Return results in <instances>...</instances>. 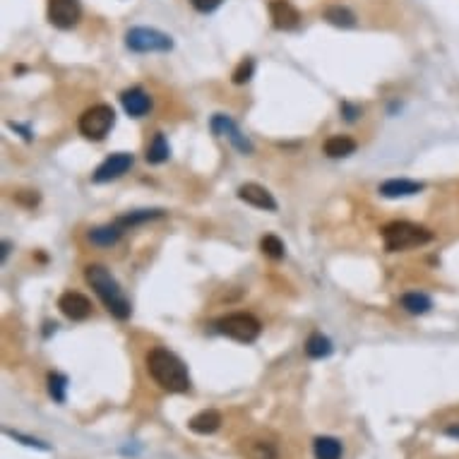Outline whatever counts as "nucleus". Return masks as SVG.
Returning <instances> with one entry per match:
<instances>
[{
    "label": "nucleus",
    "mask_w": 459,
    "mask_h": 459,
    "mask_svg": "<svg viewBox=\"0 0 459 459\" xmlns=\"http://www.w3.org/2000/svg\"><path fill=\"white\" fill-rule=\"evenodd\" d=\"M147 373L149 377L161 387V390L171 392V394H185L190 392V375H188V365L173 351H168L164 346H154L147 353Z\"/></svg>",
    "instance_id": "obj_1"
},
{
    "label": "nucleus",
    "mask_w": 459,
    "mask_h": 459,
    "mask_svg": "<svg viewBox=\"0 0 459 459\" xmlns=\"http://www.w3.org/2000/svg\"><path fill=\"white\" fill-rule=\"evenodd\" d=\"M84 279H87V284L94 289V294L99 296V301L103 303V308L111 313L115 320H127V317H130V313H132L130 301L125 298L123 289H120V284L115 282V277L108 272V267L96 265V263L87 265Z\"/></svg>",
    "instance_id": "obj_2"
},
{
    "label": "nucleus",
    "mask_w": 459,
    "mask_h": 459,
    "mask_svg": "<svg viewBox=\"0 0 459 459\" xmlns=\"http://www.w3.org/2000/svg\"><path fill=\"white\" fill-rule=\"evenodd\" d=\"M382 243H385L387 253H402L411 251V248H421L428 246L433 241V231L426 229L421 224H411V222H390L382 226L380 231Z\"/></svg>",
    "instance_id": "obj_3"
},
{
    "label": "nucleus",
    "mask_w": 459,
    "mask_h": 459,
    "mask_svg": "<svg viewBox=\"0 0 459 459\" xmlns=\"http://www.w3.org/2000/svg\"><path fill=\"white\" fill-rule=\"evenodd\" d=\"M217 332L234 341H241V344H253L263 332V322L251 313H231V315L217 320Z\"/></svg>",
    "instance_id": "obj_4"
},
{
    "label": "nucleus",
    "mask_w": 459,
    "mask_h": 459,
    "mask_svg": "<svg viewBox=\"0 0 459 459\" xmlns=\"http://www.w3.org/2000/svg\"><path fill=\"white\" fill-rule=\"evenodd\" d=\"M113 125H115V111L108 103H96V106L87 108L77 120L80 135L84 139H92V142H101L111 132Z\"/></svg>",
    "instance_id": "obj_5"
},
{
    "label": "nucleus",
    "mask_w": 459,
    "mask_h": 459,
    "mask_svg": "<svg viewBox=\"0 0 459 459\" xmlns=\"http://www.w3.org/2000/svg\"><path fill=\"white\" fill-rule=\"evenodd\" d=\"M125 46L135 54H166L173 49V39L154 27H132L125 34Z\"/></svg>",
    "instance_id": "obj_6"
},
{
    "label": "nucleus",
    "mask_w": 459,
    "mask_h": 459,
    "mask_svg": "<svg viewBox=\"0 0 459 459\" xmlns=\"http://www.w3.org/2000/svg\"><path fill=\"white\" fill-rule=\"evenodd\" d=\"M46 17L56 29H73L82 20V3L80 0H49Z\"/></svg>",
    "instance_id": "obj_7"
},
{
    "label": "nucleus",
    "mask_w": 459,
    "mask_h": 459,
    "mask_svg": "<svg viewBox=\"0 0 459 459\" xmlns=\"http://www.w3.org/2000/svg\"><path fill=\"white\" fill-rule=\"evenodd\" d=\"M132 164H135V156H132L130 152H115L111 156H106V159L96 166V171L92 173V181L94 183L115 181V178L125 176V173L132 168Z\"/></svg>",
    "instance_id": "obj_8"
},
{
    "label": "nucleus",
    "mask_w": 459,
    "mask_h": 459,
    "mask_svg": "<svg viewBox=\"0 0 459 459\" xmlns=\"http://www.w3.org/2000/svg\"><path fill=\"white\" fill-rule=\"evenodd\" d=\"M209 127H212L214 135L229 139V142L234 144V147H236L241 154H253V152H255L253 142H251V139H248L246 135H243L241 130H238V125L229 118V115H224V113L212 115V120H209Z\"/></svg>",
    "instance_id": "obj_9"
},
{
    "label": "nucleus",
    "mask_w": 459,
    "mask_h": 459,
    "mask_svg": "<svg viewBox=\"0 0 459 459\" xmlns=\"http://www.w3.org/2000/svg\"><path fill=\"white\" fill-rule=\"evenodd\" d=\"M241 452L248 459H279V445L270 433H258L241 440Z\"/></svg>",
    "instance_id": "obj_10"
},
{
    "label": "nucleus",
    "mask_w": 459,
    "mask_h": 459,
    "mask_svg": "<svg viewBox=\"0 0 459 459\" xmlns=\"http://www.w3.org/2000/svg\"><path fill=\"white\" fill-rule=\"evenodd\" d=\"M58 308L73 322H82L92 315V301L80 291H65L58 298Z\"/></svg>",
    "instance_id": "obj_11"
},
{
    "label": "nucleus",
    "mask_w": 459,
    "mask_h": 459,
    "mask_svg": "<svg viewBox=\"0 0 459 459\" xmlns=\"http://www.w3.org/2000/svg\"><path fill=\"white\" fill-rule=\"evenodd\" d=\"M238 200L246 202L255 209H265V212H277V200L265 185H258V183H246L238 188Z\"/></svg>",
    "instance_id": "obj_12"
},
{
    "label": "nucleus",
    "mask_w": 459,
    "mask_h": 459,
    "mask_svg": "<svg viewBox=\"0 0 459 459\" xmlns=\"http://www.w3.org/2000/svg\"><path fill=\"white\" fill-rule=\"evenodd\" d=\"M270 17H272V25L282 29V32H291V29L301 25V13L291 0H272Z\"/></svg>",
    "instance_id": "obj_13"
},
{
    "label": "nucleus",
    "mask_w": 459,
    "mask_h": 459,
    "mask_svg": "<svg viewBox=\"0 0 459 459\" xmlns=\"http://www.w3.org/2000/svg\"><path fill=\"white\" fill-rule=\"evenodd\" d=\"M120 106L125 108L127 115L132 118H142L152 108V96L142 89V87H130V89L120 92Z\"/></svg>",
    "instance_id": "obj_14"
},
{
    "label": "nucleus",
    "mask_w": 459,
    "mask_h": 459,
    "mask_svg": "<svg viewBox=\"0 0 459 459\" xmlns=\"http://www.w3.org/2000/svg\"><path fill=\"white\" fill-rule=\"evenodd\" d=\"M426 188L421 181H409V178H390V181L380 183L377 193L387 200H397V197H411V195H418L421 190Z\"/></svg>",
    "instance_id": "obj_15"
},
{
    "label": "nucleus",
    "mask_w": 459,
    "mask_h": 459,
    "mask_svg": "<svg viewBox=\"0 0 459 459\" xmlns=\"http://www.w3.org/2000/svg\"><path fill=\"white\" fill-rule=\"evenodd\" d=\"M222 421L224 418L217 409H205V411H200V414H195L193 418H190L188 428L197 435H212L222 428Z\"/></svg>",
    "instance_id": "obj_16"
},
{
    "label": "nucleus",
    "mask_w": 459,
    "mask_h": 459,
    "mask_svg": "<svg viewBox=\"0 0 459 459\" xmlns=\"http://www.w3.org/2000/svg\"><path fill=\"white\" fill-rule=\"evenodd\" d=\"M123 234H125V231L113 222V224H103V226H94V229H89L87 238H89L92 246L111 248L120 241V238H123Z\"/></svg>",
    "instance_id": "obj_17"
},
{
    "label": "nucleus",
    "mask_w": 459,
    "mask_h": 459,
    "mask_svg": "<svg viewBox=\"0 0 459 459\" xmlns=\"http://www.w3.org/2000/svg\"><path fill=\"white\" fill-rule=\"evenodd\" d=\"M356 139L348 137V135H332L325 139L322 144V152L329 156V159H346V156H351L356 152Z\"/></svg>",
    "instance_id": "obj_18"
},
{
    "label": "nucleus",
    "mask_w": 459,
    "mask_h": 459,
    "mask_svg": "<svg viewBox=\"0 0 459 459\" xmlns=\"http://www.w3.org/2000/svg\"><path fill=\"white\" fill-rule=\"evenodd\" d=\"M313 455L315 459H341L344 447H341V440L332 438V435H320L313 443Z\"/></svg>",
    "instance_id": "obj_19"
},
{
    "label": "nucleus",
    "mask_w": 459,
    "mask_h": 459,
    "mask_svg": "<svg viewBox=\"0 0 459 459\" xmlns=\"http://www.w3.org/2000/svg\"><path fill=\"white\" fill-rule=\"evenodd\" d=\"M161 217H166L164 209H135V212H127V214H123V217H118L115 219V224H118L123 231H127L137 224L152 222V219H161Z\"/></svg>",
    "instance_id": "obj_20"
},
{
    "label": "nucleus",
    "mask_w": 459,
    "mask_h": 459,
    "mask_svg": "<svg viewBox=\"0 0 459 459\" xmlns=\"http://www.w3.org/2000/svg\"><path fill=\"white\" fill-rule=\"evenodd\" d=\"M399 306H402L409 315H426L433 308V301H431V296H426L421 291H409L399 298Z\"/></svg>",
    "instance_id": "obj_21"
},
{
    "label": "nucleus",
    "mask_w": 459,
    "mask_h": 459,
    "mask_svg": "<svg viewBox=\"0 0 459 459\" xmlns=\"http://www.w3.org/2000/svg\"><path fill=\"white\" fill-rule=\"evenodd\" d=\"M325 20H327L329 25L341 27V29L356 27V15H353L348 8H344V5H329V8L325 10Z\"/></svg>",
    "instance_id": "obj_22"
},
{
    "label": "nucleus",
    "mask_w": 459,
    "mask_h": 459,
    "mask_svg": "<svg viewBox=\"0 0 459 459\" xmlns=\"http://www.w3.org/2000/svg\"><path fill=\"white\" fill-rule=\"evenodd\" d=\"M332 351H334V346H332V341H329V337H325L322 332H313L308 337L306 353L310 358H327Z\"/></svg>",
    "instance_id": "obj_23"
},
{
    "label": "nucleus",
    "mask_w": 459,
    "mask_h": 459,
    "mask_svg": "<svg viewBox=\"0 0 459 459\" xmlns=\"http://www.w3.org/2000/svg\"><path fill=\"white\" fill-rule=\"evenodd\" d=\"M168 154H171V147H168L164 132H156L152 144L147 147V154H144V159L149 161V164H164L168 159Z\"/></svg>",
    "instance_id": "obj_24"
},
{
    "label": "nucleus",
    "mask_w": 459,
    "mask_h": 459,
    "mask_svg": "<svg viewBox=\"0 0 459 459\" xmlns=\"http://www.w3.org/2000/svg\"><path fill=\"white\" fill-rule=\"evenodd\" d=\"M260 251L272 260H282L284 255H287V248H284L282 238L275 236V234H267V236L260 238Z\"/></svg>",
    "instance_id": "obj_25"
},
{
    "label": "nucleus",
    "mask_w": 459,
    "mask_h": 459,
    "mask_svg": "<svg viewBox=\"0 0 459 459\" xmlns=\"http://www.w3.org/2000/svg\"><path fill=\"white\" fill-rule=\"evenodd\" d=\"M65 390H68V377L63 373H49V394L54 402L63 404L65 402Z\"/></svg>",
    "instance_id": "obj_26"
},
{
    "label": "nucleus",
    "mask_w": 459,
    "mask_h": 459,
    "mask_svg": "<svg viewBox=\"0 0 459 459\" xmlns=\"http://www.w3.org/2000/svg\"><path fill=\"white\" fill-rule=\"evenodd\" d=\"M253 73H255V61L253 58H243V61L236 65L231 80H234V84H248L253 80Z\"/></svg>",
    "instance_id": "obj_27"
},
{
    "label": "nucleus",
    "mask_w": 459,
    "mask_h": 459,
    "mask_svg": "<svg viewBox=\"0 0 459 459\" xmlns=\"http://www.w3.org/2000/svg\"><path fill=\"white\" fill-rule=\"evenodd\" d=\"M15 202L27 209H34L42 202V195H39V190H17L15 193Z\"/></svg>",
    "instance_id": "obj_28"
},
{
    "label": "nucleus",
    "mask_w": 459,
    "mask_h": 459,
    "mask_svg": "<svg viewBox=\"0 0 459 459\" xmlns=\"http://www.w3.org/2000/svg\"><path fill=\"white\" fill-rule=\"evenodd\" d=\"M5 435H8V438H13V440H20L22 445L39 447V450H46V452L51 450V447L46 445V443H42V440H37V438H29V435H22V433H15V431H5Z\"/></svg>",
    "instance_id": "obj_29"
},
{
    "label": "nucleus",
    "mask_w": 459,
    "mask_h": 459,
    "mask_svg": "<svg viewBox=\"0 0 459 459\" xmlns=\"http://www.w3.org/2000/svg\"><path fill=\"white\" fill-rule=\"evenodd\" d=\"M222 3H224V0H190V5H193L197 13H202V15L214 13V10H217Z\"/></svg>",
    "instance_id": "obj_30"
},
{
    "label": "nucleus",
    "mask_w": 459,
    "mask_h": 459,
    "mask_svg": "<svg viewBox=\"0 0 459 459\" xmlns=\"http://www.w3.org/2000/svg\"><path fill=\"white\" fill-rule=\"evenodd\" d=\"M341 115H344V120H348V123H353V120L361 115V106H353V103H348V101H344L341 103Z\"/></svg>",
    "instance_id": "obj_31"
},
{
    "label": "nucleus",
    "mask_w": 459,
    "mask_h": 459,
    "mask_svg": "<svg viewBox=\"0 0 459 459\" xmlns=\"http://www.w3.org/2000/svg\"><path fill=\"white\" fill-rule=\"evenodd\" d=\"M8 251H10V243H8V241H3V251H0V260L8 258Z\"/></svg>",
    "instance_id": "obj_32"
}]
</instances>
